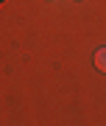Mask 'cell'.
<instances>
[{
    "label": "cell",
    "instance_id": "obj_1",
    "mask_svg": "<svg viewBox=\"0 0 106 126\" xmlns=\"http://www.w3.org/2000/svg\"><path fill=\"white\" fill-rule=\"evenodd\" d=\"M92 62H95V67L101 70V73H106V48H98V50H95Z\"/></svg>",
    "mask_w": 106,
    "mask_h": 126
}]
</instances>
